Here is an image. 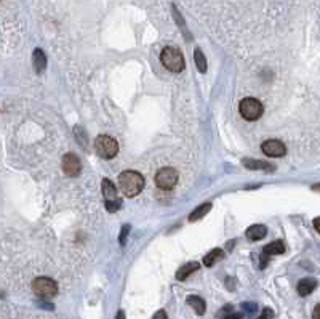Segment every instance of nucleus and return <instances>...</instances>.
Segmentation results:
<instances>
[{
	"mask_svg": "<svg viewBox=\"0 0 320 319\" xmlns=\"http://www.w3.org/2000/svg\"><path fill=\"white\" fill-rule=\"evenodd\" d=\"M152 319H168V316H166V313L163 310H159L157 313L152 316Z\"/></svg>",
	"mask_w": 320,
	"mask_h": 319,
	"instance_id": "nucleus-23",
	"label": "nucleus"
},
{
	"mask_svg": "<svg viewBox=\"0 0 320 319\" xmlns=\"http://www.w3.org/2000/svg\"><path fill=\"white\" fill-rule=\"evenodd\" d=\"M242 308H243V311H247V315H253L255 311L258 310V307H256V303H243L242 305Z\"/></svg>",
	"mask_w": 320,
	"mask_h": 319,
	"instance_id": "nucleus-20",
	"label": "nucleus"
},
{
	"mask_svg": "<svg viewBox=\"0 0 320 319\" xmlns=\"http://www.w3.org/2000/svg\"><path fill=\"white\" fill-rule=\"evenodd\" d=\"M261 151L268 157H282L287 154V146L280 140H266L261 144Z\"/></svg>",
	"mask_w": 320,
	"mask_h": 319,
	"instance_id": "nucleus-9",
	"label": "nucleus"
},
{
	"mask_svg": "<svg viewBox=\"0 0 320 319\" xmlns=\"http://www.w3.org/2000/svg\"><path fill=\"white\" fill-rule=\"evenodd\" d=\"M314 228H316V231L320 234V217L314 218Z\"/></svg>",
	"mask_w": 320,
	"mask_h": 319,
	"instance_id": "nucleus-26",
	"label": "nucleus"
},
{
	"mask_svg": "<svg viewBox=\"0 0 320 319\" xmlns=\"http://www.w3.org/2000/svg\"><path fill=\"white\" fill-rule=\"evenodd\" d=\"M116 319H125V313H124V311L120 310L119 313H117V316H116Z\"/></svg>",
	"mask_w": 320,
	"mask_h": 319,
	"instance_id": "nucleus-27",
	"label": "nucleus"
},
{
	"mask_svg": "<svg viewBox=\"0 0 320 319\" xmlns=\"http://www.w3.org/2000/svg\"><path fill=\"white\" fill-rule=\"evenodd\" d=\"M32 291L35 295H39L42 299H51L58 294V284L51 278L42 276V278L34 279Z\"/></svg>",
	"mask_w": 320,
	"mask_h": 319,
	"instance_id": "nucleus-6",
	"label": "nucleus"
},
{
	"mask_svg": "<svg viewBox=\"0 0 320 319\" xmlns=\"http://www.w3.org/2000/svg\"><path fill=\"white\" fill-rule=\"evenodd\" d=\"M312 319H320V305L314 308V313H312Z\"/></svg>",
	"mask_w": 320,
	"mask_h": 319,
	"instance_id": "nucleus-25",
	"label": "nucleus"
},
{
	"mask_svg": "<svg viewBox=\"0 0 320 319\" xmlns=\"http://www.w3.org/2000/svg\"><path fill=\"white\" fill-rule=\"evenodd\" d=\"M316 287H317V281L314 278H306V279H301L300 283H298V294L301 295V297H308L309 294H312L316 291Z\"/></svg>",
	"mask_w": 320,
	"mask_h": 319,
	"instance_id": "nucleus-11",
	"label": "nucleus"
},
{
	"mask_svg": "<svg viewBox=\"0 0 320 319\" xmlns=\"http://www.w3.org/2000/svg\"><path fill=\"white\" fill-rule=\"evenodd\" d=\"M199 268H200V265L197 263V262H190V263L182 265V267L176 271V279L178 281H184V279H187L190 275H192V273H195Z\"/></svg>",
	"mask_w": 320,
	"mask_h": 319,
	"instance_id": "nucleus-13",
	"label": "nucleus"
},
{
	"mask_svg": "<svg viewBox=\"0 0 320 319\" xmlns=\"http://www.w3.org/2000/svg\"><path fill=\"white\" fill-rule=\"evenodd\" d=\"M61 167H63V172L66 173L67 177H77L80 170H82V164H80V159L72 154V153H67L63 157V162H61Z\"/></svg>",
	"mask_w": 320,
	"mask_h": 319,
	"instance_id": "nucleus-8",
	"label": "nucleus"
},
{
	"mask_svg": "<svg viewBox=\"0 0 320 319\" xmlns=\"http://www.w3.org/2000/svg\"><path fill=\"white\" fill-rule=\"evenodd\" d=\"M263 252L266 255H269V257L280 255V254L285 252V246H284V242H282V241H274V242H271V244H268L263 249Z\"/></svg>",
	"mask_w": 320,
	"mask_h": 319,
	"instance_id": "nucleus-18",
	"label": "nucleus"
},
{
	"mask_svg": "<svg viewBox=\"0 0 320 319\" xmlns=\"http://www.w3.org/2000/svg\"><path fill=\"white\" fill-rule=\"evenodd\" d=\"M119 188L127 197L138 196L144 188V177L140 172L125 170L119 175Z\"/></svg>",
	"mask_w": 320,
	"mask_h": 319,
	"instance_id": "nucleus-1",
	"label": "nucleus"
},
{
	"mask_svg": "<svg viewBox=\"0 0 320 319\" xmlns=\"http://www.w3.org/2000/svg\"><path fill=\"white\" fill-rule=\"evenodd\" d=\"M239 111L242 114V117L245 120H258L264 112V106L260 100H256L253 96H248V98H243V100L239 103Z\"/></svg>",
	"mask_w": 320,
	"mask_h": 319,
	"instance_id": "nucleus-3",
	"label": "nucleus"
},
{
	"mask_svg": "<svg viewBox=\"0 0 320 319\" xmlns=\"http://www.w3.org/2000/svg\"><path fill=\"white\" fill-rule=\"evenodd\" d=\"M130 233V225H125L124 228H122V233H120V244L122 246H125V242H127V234Z\"/></svg>",
	"mask_w": 320,
	"mask_h": 319,
	"instance_id": "nucleus-21",
	"label": "nucleus"
},
{
	"mask_svg": "<svg viewBox=\"0 0 320 319\" xmlns=\"http://www.w3.org/2000/svg\"><path fill=\"white\" fill-rule=\"evenodd\" d=\"M312 189H314V191H320V185H314V186H312Z\"/></svg>",
	"mask_w": 320,
	"mask_h": 319,
	"instance_id": "nucleus-28",
	"label": "nucleus"
},
{
	"mask_svg": "<svg viewBox=\"0 0 320 319\" xmlns=\"http://www.w3.org/2000/svg\"><path fill=\"white\" fill-rule=\"evenodd\" d=\"M194 59H195L197 69H199L200 72H207V59H205V55L199 48L194 51Z\"/></svg>",
	"mask_w": 320,
	"mask_h": 319,
	"instance_id": "nucleus-19",
	"label": "nucleus"
},
{
	"mask_svg": "<svg viewBox=\"0 0 320 319\" xmlns=\"http://www.w3.org/2000/svg\"><path fill=\"white\" fill-rule=\"evenodd\" d=\"M96 154L103 159H112L119 154V143L111 135H100L95 140Z\"/></svg>",
	"mask_w": 320,
	"mask_h": 319,
	"instance_id": "nucleus-4",
	"label": "nucleus"
},
{
	"mask_svg": "<svg viewBox=\"0 0 320 319\" xmlns=\"http://www.w3.org/2000/svg\"><path fill=\"white\" fill-rule=\"evenodd\" d=\"M223 319H243V316H242L240 313H235V311H231V313L227 315V316H224Z\"/></svg>",
	"mask_w": 320,
	"mask_h": 319,
	"instance_id": "nucleus-24",
	"label": "nucleus"
},
{
	"mask_svg": "<svg viewBox=\"0 0 320 319\" xmlns=\"http://www.w3.org/2000/svg\"><path fill=\"white\" fill-rule=\"evenodd\" d=\"M256 319H274V311L271 308H264L261 316H258Z\"/></svg>",
	"mask_w": 320,
	"mask_h": 319,
	"instance_id": "nucleus-22",
	"label": "nucleus"
},
{
	"mask_svg": "<svg viewBox=\"0 0 320 319\" xmlns=\"http://www.w3.org/2000/svg\"><path fill=\"white\" fill-rule=\"evenodd\" d=\"M223 257H224V252H223V250H221V249H213V250H210V252L203 257V265H205V267L211 268L213 265L218 263Z\"/></svg>",
	"mask_w": 320,
	"mask_h": 319,
	"instance_id": "nucleus-16",
	"label": "nucleus"
},
{
	"mask_svg": "<svg viewBox=\"0 0 320 319\" xmlns=\"http://www.w3.org/2000/svg\"><path fill=\"white\" fill-rule=\"evenodd\" d=\"M32 66H34V71L37 74H42L47 67V56H45L43 50L40 48H35L32 53Z\"/></svg>",
	"mask_w": 320,
	"mask_h": 319,
	"instance_id": "nucleus-10",
	"label": "nucleus"
},
{
	"mask_svg": "<svg viewBox=\"0 0 320 319\" xmlns=\"http://www.w3.org/2000/svg\"><path fill=\"white\" fill-rule=\"evenodd\" d=\"M101 188H103V197H104V206L109 212H117L122 206V201L120 197L117 196V188L116 185L112 183L109 178H104L103 183H101Z\"/></svg>",
	"mask_w": 320,
	"mask_h": 319,
	"instance_id": "nucleus-5",
	"label": "nucleus"
},
{
	"mask_svg": "<svg viewBox=\"0 0 320 319\" xmlns=\"http://www.w3.org/2000/svg\"><path fill=\"white\" fill-rule=\"evenodd\" d=\"M187 305L192 307V310H194L199 316L205 315V311H207V305H205V300L200 299V297H197V295H189V297H187Z\"/></svg>",
	"mask_w": 320,
	"mask_h": 319,
	"instance_id": "nucleus-14",
	"label": "nucleus"
},
{
	"mask_svg": "<svg viewBox=\"0 0 320 319\" xmlns=\"http://www.w3.org/2000/svg\"><path fill=\"white\" fill-rule=\"evenodd\" d=\"M160 61H162L165 69L170 72H181L186 67L184 56L176 47H165L160 53Z\"/></svg>",
	"mask_w": 320,
	"mask_h": 319,
	"instance_id": "nucleus-2",
	"label": "nucleus"
},
{
	"mask_svg": "<svg viewBox=\"0 0 320 319\" xmlns=\"http://www.w3.org/2000/svg\"><path fill=\"white\" fill-rule=\"evenodd\" d=\"M178 183V172L173 167H163L160 169L156 175V185L157 188L163 189V191H170Z\"/></svg>",
	"mask_w": 320,
	"mask_h": 319,
	"instance_id": "nucleus-7",
	"label": "nucleus"
},
{
	"mask_svg": "<svg viewBox=\"0 0 320 319\" xmlns=\"http://www.w3.org/2000/svg\"><path fill=\"white\" fill-rule=\"evenodd\" d=\"M210 210H211V204H210V202L202 204V206H199L197 209H194L192 212H190V215H189V222H199V220H200V218H203L205 215H207Z\"/></svg>",
	"mask_w": 320,
	"mask_h": 319,
	"instance_id": "nucleus-17",
	"label": "nucleus"
},
{
	"mask_svg": "<svg viewBox=\"0 0 320 319\" xmlns=\"http://www.w3.org/2000/svg\"><path fill=\"white\" fill-rule=\"evenodd\" d=\"M266 234H268V228H266L264 225H253L247 230L245 236L250 241H260L266 236Z\"/></svg>",
	"mask_w": 320,
	"mask_h": 319,
	"instance_id": "nucleus-12",
	"label": "nucleus"
},
{
	"mask_svg": "<svg viewBox=\"0 0 320 319\" xmlns=\"http://www.w3.org/2000/svg\"><path fill=\"white\" fill-rule=\"evenodd\" d=\"M243 165L250 170H274V167L269 162L255 161V159H243Z\"/></svg>",
	"mask_w": 320,
	"mask_h": 319,
	"instance_id": "nucleus-15",
	"label": "nucleus"
}]
</instances>
